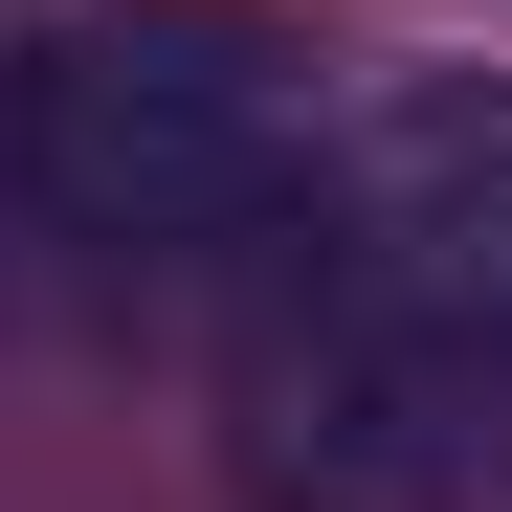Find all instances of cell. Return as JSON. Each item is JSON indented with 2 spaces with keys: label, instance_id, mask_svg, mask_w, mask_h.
I'll return each instance as SVG.
<instances>
[{
  "label": "cell",
  "instance_id": "obj_1",
  "mask_svg": "<svg viewBox=\"0 0 512 512\" xmlns=\"http://www.w3.org/2000/svg\"><path fill=\"white\" fill-rule=\"evenodd\" d=\"M245 490L268 512H490L512 490V90H401L312 156L245 290Z\"/></svg>",
  "mask_w": 512,
  "mask_h": 512
},
{
  "label": "cell",
  "instance_id": "obj_2",
  "mask_svg": "<svg viewBox=\"0 0 512 512\" xmlns=\"http://www.w3.org/2000/svg\"><path fill=\"white\" fill-rule=\"evenodd\" d=\"M0 179H23V223L90 290H223L312 201V90L245 23H201V0H90L0 90Z\"/></svg>",
  "mask_w": 512,
  "mask_h": 512
}]
</instances>
